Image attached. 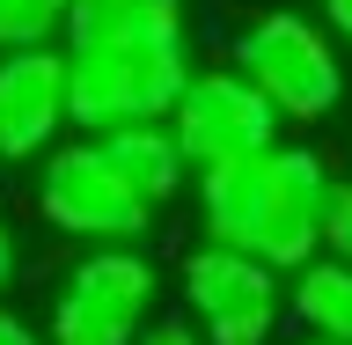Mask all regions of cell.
I'll return each instance as SVG.
<instances>
[{"mask_svg":"<svg viewBox=\"0 0 352 345\" xmlns=\"http://www.w3.org/2000/svg\"><path fill=\"white\" fill-rule=\"evenodd\" d=\"M66 8L74 0H0V52H37L66 37Z\"/></svg>","mask_w":352,"mask_h":345,"instance_id":"12","label":"cell"},{"mask_svg":"<svg viewBox=\"0 0 352 345\" xmlns=\"http://www.w3.org/2000/svg\"><path fill=\"white\" fill-rule=\"evenodd\" d=\"M191 30L162 37H110V44H66V88H74V125L118 132L169 118L176 96L191 88Z\"/></svg>","mask_w":352,"mask_h":345,"instance_id":"2","label":"cell"},{"mask_svg":"<svg viewBox=\"0 0 352 345\" xmlns=\"http://www.w3.org/2000/svg\"><path fill=\"white\" fill-rule=\"evenodd\" d=\"M286 345H330V338H308V331H301V338H286Z\"/></svg>","mask_w":352,"mask_h":345,"instance_id":"18","label":"cell"},{"mask_svg":"<svg viewBox=\"0 0 352 345\" xmlns=\"http://www.w3.org/2000/svg\"><path fill=\"white\" fill-rule=\"evenodd\" d=\"M279 110L257 96V81L242 74L235 59L228 66H198L191 88L176 96L169 110V132L184 140L191 169H228V162H250V154L279 147Z\"/></svg>","mask_w":352,"mask_h":345,"instance_id":"7","label":"cell"},{"mask_svg":"<svg viewBox=\"0 0 352 345\" xmlns=\"http://www.w3.org/2000/svg\"><path fill=\"white\" fill-rule=\"evenodd\" d=\"M228 59L257 81V96L279 110L286 125H323L345 110V44L330 37V22L301 15V8H264L235 30V52Z\"/></svg>","mask_w":352,"mask_h":345,"instance_id":"3","label":"cell"},{"mask_svg":"<svg viewBox=\"0 0 352 345\" xmlns=\"http://www.w3.org/2000/svg\"><path fill=\"white\" fill-rule=\"evenodd\" d=\"M110 147V162L140 184V198L147 206H176V198L198 184L191 154H184V140L169 132V118H154V125H118V132H96Z\"/></svg>","mask_w":352,"mask_h":345,"instance_id":"9","label":"cell"},{"mask_svg":"<svg viewBox=\"0 0 352 345\" xmlns=\"http://www.w3.org/2000/svg\"><path fill=\"white\" fill-rule=\"evenodd\" d=\"M330 191L338 176L316 147H264L250 162L228 169H198L191 198H198V236L250 250L272 272H301L323 258V220H330Z\"/></svg>","mask_w":352,"mask_h":345,"instance_id":"1","label":"cell"},{"mask_svg":"<svg viewBox=\"0 0 352 345\" xmlns=\"http://www.w3.org/2000/svg\"><path fill=\"white\" fill-rule=\"evenodd\" d=\"M286 316H294L308 338L352 345V264H338V258L301 264L294 286H286Z\"/></svg>","mask_w":352,"mask_h":345,"instance_id":"10","label":"cell"},{"mask_svg":"<svg viewBox=\"0 0 352 345\" xmlns=\"http://www.w3.org/2000/svg\"><path fill=\"white\" fill-rule=\"evenodd\" d=\"M15 264H22V242H15V220L0 213V294L15 286Z\"/></svg>","mask_w":352,"mask_h":345,"instance_id":"16","label":"cell"},{"mask_svg":"<svg viewBox=\"0 0 352 345\" xmlns=\"http://www.w3.org/2000/svg\"><path fill=\"white\" fill-rule=\"evenodd\" d=\"M37 213L52 236L81 242V250H110V242H140L162 220V206H147L140 184L110 162V147L96 132H81L37 162Z\"/></svg>","mask_w":352,"mask_h":345,"instance_id":"4","label":"cell"},{"mask_svg":"<svg viewBox=\"0 0 352 345\" xmlns=\"http://www.w3.org/2000/svg\"><path fill=\"white\" fill-rule=\"evenodd\" d=\"M140 345H213V338H206L184 309H169V316H154V324H147V338H140Z\"/></svg>","mask_w":352,"mask_h":345,"instance_id":"14","label":"cell"},{"mask_svg":"<svg viewBox=\"0 0 352 345\" xmlns=\"http://www.w3.org/2000/svg\"><path fill=\"white\" fill-rule=\"evenodd\" d=\"M323 258L352 264V176H338V191H330V220H323Z\"/></svg>","mask_w":352,"mask_h":345,"instance_id":"13","label":"cell"},{"mask_svg":"<svg viewBox=\"0 0 352 345\" xmlns=\"http://www.w3.org/2000/svg\"><path fill=\"white\" fill-rule=\"evenodd\" d=\"M176 302L213 345H272L286 324V272L228 242H198L176 264Z\"/></svg>","mask_w":352,"mask_h":345,"instance_id":"6","label":"cell"},{"mask_svg":"<svg viewBox=\"0 0 352 345\" xmlns=\"http://www.w3.org/2000/svg\"><path fill=\"white\" fill-rule=\"evenodd\" d=\"M345 176H352V154H345Z\"/></svg>","mask_w":352,"mask_h":345,"instance_id":"19","label":"cell"},{"mask_svg":"<svg viewBox=\"0 0 352 345\" xmlns=\"http://www.w3.org/2000/svg\"><path fill=\"white\" fill-rule=\"evenodd\" d=\"M154 316H162V272L140 242L81 250V264L52 294L44 345H140Z\"/></svg>","mask_w":352,"mask_h":345,"instance_id":"5","label":"cell"},{"mask_svg":"<svg viewBox=\"0 0 352 345\" xmlns=\"http://www.w3.org/2000/svg\"><path fill=\"white\" fill-rule=\"evenodd\" d=\"M0 345H44V331L30 324L22 309H8V302H0Z\"/></svg>","mask_w":352,"mask_h":345,"instance_id":"15","label":"cell"},{"mask_svg":"<svg viewBox=\"0 0 352 345\" xmlns=\"http://www.w3.org/2000/svg\"><path fill=\"white\" fill-rule=\"evenodd\" d=\"M66 125H74L66 44L0 52V162H44Z\"/></svg>","mask_w":352,"mask_h":345,"instance_id":"8","label":"cell"},{"mask_svg":"<svg viewBox=\"0 0 352 345\" xmlns=\"http://www.w3.org/2000/svg\"><path fill=\"white\" fill-rule=\"evenodd\" d=\"M184 30V0H74L59 44H110V37H162Z\"/></svg>","mask_w":352,"mask_h":345,"instance_id":"11","label":"cell"},{"mask_svg":"<svg viewBox=\"0 0 352 345\" xmlns=\"http://www.w3.org/2000/svg\"><path fill=\"white\" fill-rule=\"evenodd\" d=\"M323 22H330V37L352 52V0H323Z\"/></svg>","mask_w":352,"mask_h":345,"instance_id":"17","label":"cell"}]
</instances>
